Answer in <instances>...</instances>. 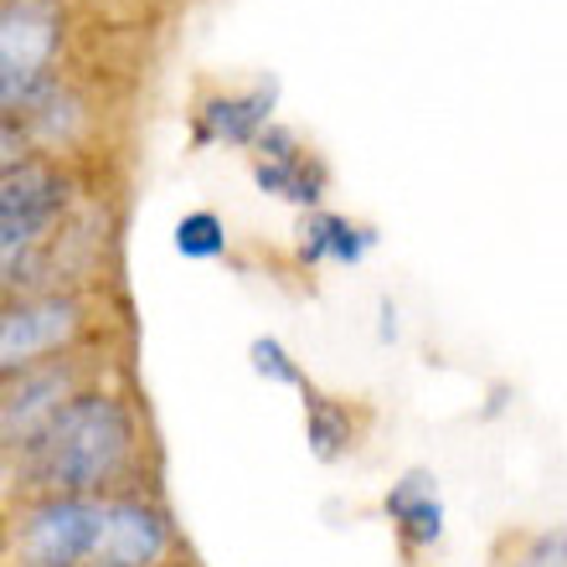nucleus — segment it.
<instances>
[{"mask_svg":"<svg viewBox=\"0 0 567 567\" xmlns=\"http://www.w3.org/2000/svg\"><path fill=\"white\" fill-rule=\"evenodd\" d=\"M145 419L114 388H83L6 460L21 495H124L140 491Z\"/></svg>","mask_w":567,"mask_h":567,"instance_id":"1","label":"nucleus"},{"mask_svg":"<svg viewBox=\"0 0 567 567\" xmlns=\"http://www.w3.org/2000/svg\"><path fill=\"white\" fill-rule=\"evenodd\" d=\"M99 330V299L89 289H27L0 299V382L21 377L42 361L73 357Z\"/></svg>","mask_w":567,"mask_h":567,"instance_id":"2","label":"nucleus"},{"mask_svg":"<svg viewBox=\"0 0 567 567\" xmlns=\"http://www.w3.org/2000/svg\"><path fill=\"white\" fill-rule=\"evenodd\" d=\"M104 495H21L6 522L11 567H93Z\"/></svg>","mask_w":567,"mask_h":567,"instance_id":"3","label":"nucleus"},{"mask_svg":"<svg viewBox=\"0 0 567 567\" xmlns=\"http://www.w3.org/2000/svg\"><path fill=\"white\" fill-rule=\"evenodd\" d=\"M62 47V21L47 6L0 0V114L27 109L52 83Z\"/></svg>","mask_w":567,"mask_h":567,"instance_id":"4","label":"nucleus"},{"mask_svg":"<svg viewBox=\"0 0 567 567\" xmlns=\"http://www.w3.org/2000/svg\"><path fill=\"white\" fill-rule=\"evenodd\" d=\"M83 388H93L89 346L73 351V357L42 361V367H31V372H21V377H6V382H0V460H11L16 449L27 444L31 433L42 429V423Z\"/></svg>","mask_w":567,"mask_h":567,"instance_id":"5","label":"nucleus"},{"mask_svg":"<svg viewBox=\"0 0 567 567\" xmlns=\"http://www.w3.org/2000/svg\"><path fill=\"white\" fill-rule=\"evenodd\" d=\"M73 202V181L58 165L27 161L0 176V258L31 254L52 238L62 212Z\"/></svg>","mask_w":567,"mask_h":567,"instance_id":"6","label":"nucleus"},{"mask_svg":"<svg viewBox=\"0 0 567 567\" xmlns=\"http://www.w3.org/2000/svg\"><path fill=\"white\" fill-rule=\"evenodd\" d=\"M165 557H176V522L161 506V495L155 491L104 495L93 567H161Z\"/></svg>","mask_w":567,"mask_h":567,"instance_id":"7","label":"nucleus"},{"mask_svg":"<svg viewBox=\"0 0 567 567\" xmlns=\"http://www.w3.org/2000/svg\"><path fill=\"white\" fill-rule=\"evenodd\" d=\"M382 516L398 532V547L403 557H429L439 542H444V495H439V475L433 470H408L388 485L382 495Z\"/></svg>","mask_w":567,"mask_h":567,"instance_id":"8","label":"nucleus"},{"mask_svg":"<svg viewBox=\"0 0 567 567\" xmlns=\"http://www.w3.org/2000/svg\"><path fill=\"white\" fill-rule=\"evenodd\" d=\"M274 99H279V83H258L248 93H212L207 104L196 109L202 124H196V145H254L264 130H269V114H274Z\"/></svg>","mask_w":567,"mask_h":567,"instance_id":"9","label":"nucleus"},{"mask_svg":"<svg viewBox=\"0 0 567 567\" xmlns=\"http://www.w3.org/2000/svg\"><path fill=\"white\" fill-rule=\"evenodd\" d=\"M372 248H377L372 227L351 223V217H336V212H310L305 227H299L295 254H299L305 269H320V264H346V269H357Z\"/></svg>","mask_w":567,"mask_h":567,"instance_id":"10","label":"nucleus"},{"mask_svg":"<svg viewBox=\"0 0 567 567\" xmlns=\"http://www.w3.org/2000/svg\"><path fill=\"white\" fill-rule=\"evenodd\" d=\"M305 444H310L315 464H341L357 454V439H361V413L341 398H326V392L305 388Z\"/></svg>","mask_w":567,"mask_h":567,"instance_id":"11","label":"nucleus"},{"mask_svg":"<svg viewBox=\"0 0 567 567\" xmlns=\"http://www.w3.org/2000/svg\"><path fill=\"white\" fill-rule=\"evenodd\" d=\"M254 181H258V192L279 196V202H295V207H320V196H326V165L310 161V155H295V161H258Z\"/></svg>","mask_w":567,"mask_h":567,"instance_id":"12","label":"nucleus"},{"mask_svg":"<svg viewBox=\"0 0 567 567\" xmlns=\"http://www.w3.org/2000/svg\"><path fill=\"white\" fill-rule=\"evenodd\" d=\"M181 258H192V264H212V258H227V227L217 212H186L171 233Z\"/></svg>","mask_w":567,"mask_h":567,"instance_id":"13","label":"nucleus"},{"mask_svg":"<svg viewBox=\"0 0 567 567\" xmlns=\"http://www.w3.org/2000/svg\"><path fill=\"white\" fill-rule=\"evenodd\" d=\"M248 367H254L264 382H274V388H295V392L310 388V377L299 372V361L289 357V346H284L279 336H254V341H248Z\"/></svg>","mask_w":567,"mask_h":567,"instance_id":"14","label":"nucleus"},{"mask_svg":"<svg viewBox=\"0 0 567 567\" xmlns=\"http://www.w3.org/2000/svg\"><path fill=\"white\" fill-rule=\"evenodd\" d=\"M511 567H567L563 526H547V532H537V537H526V547L516 553V563Z\"/></svg>","mask_w":567,"mask_h":567,"instance_id":"15","label":"nucleus"},{"mask_svg":"<svg viewBox=\"0 0 567 567\" xmlns=\"http://www.w3.org/2000/svg\"><path fill=\"white\" fill-rule=\"evenodd\" d=\"M31 161V135L27 124L16 120V114H0V176L6 171H16V165Z\"/></svg>","mask_w":567,"mask_h":567,"instance_id":"16","label":"nucleus"},{"mask_svg":"<svg viewBox=\"0 0 567 567\" xmlns=\"http://www.w3.org/2000/svg\"><path fill=\"white\" fill-rule=\"evenodd\" d=\"M377 315H382V320H377V341H398V305H392V299H382V310H377Z\"/></svg>","mask_w":567,"mask_h":567,"instance_id":"17","label":"nucleus"},{"mask_svg":"<svg viewBox=\"0 0 567 567\" xmlns=\"http://www.w3.org/2000/svg\"><path fill=\"white\" fill-rule=\"evenodd\" d=\"M161 567H202V563H192V557H181V553H176V557H165Z\"/></svg>","mask_w":567,"mask_h":567,"instance_id":"18","label":"nucleus"},{"mask_svg":"<svg viewBox=\"0 0 567 567\" xmlns=\"http://www.w3.org/2000/svg\"><path fill=\"white\" fill-rule=\"evenodd\" d=\"M16 6H42V0H16Z\"/></svg>","mask_w":567,"mask_h":567,"instance_id":"19","label":"nucleus"}]
</instances>
